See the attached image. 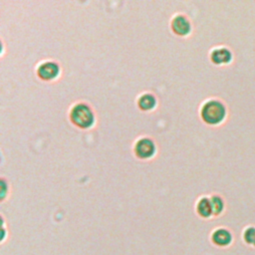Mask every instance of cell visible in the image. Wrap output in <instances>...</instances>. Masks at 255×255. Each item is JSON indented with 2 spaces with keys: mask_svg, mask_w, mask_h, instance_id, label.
Here are the masks:
<instances>
[{
  "mask_svg": "<svg viewBox=\"0 0 255 255\" xmlns=\"http://www.w3.org/2000/svg\"><path fill=\"white\" fill-rule=\"evenodd\" d=\"M226 116L224 105L216 100L205 103L201 109V117L203 121L209 125H217L221 123Z\"/></svg>",
  "mask_w": 255,
  "mask_h": 255,
  "instance_id": "obj_1",
  "label": "cell"
},
{
  "mask_svg": "<svg viewBox=\"0 0 255 255\" xmlns=\"http://www.w3.org/2000/svg\"><path fill=\"white\" fill-rule=\"evenodd\" d=\"M71 119L80 128H89L94 121V116L89 107L84 104L75 106L71 113Z\"/></svg>",
  "mask_w": 255,
  "mask_h": 255,
  "instance_id": "obj_2",
  "label": "cell"
},
{
  "mask_svg": "<svg viewBox=\"0 0 255 255\" xmlns=\"http://www.w3.org/2000/svg\"><path fill=\"white\" fill-rule=\"evenodd\" d=\"M234 237L232 232L224 227H219L213 230L211 234V242L220 248H227L233 243Z\"/></svg>",
  "mask_w": 255,
  "mask_h": 255,
  "instance_id": "obj_3",
  "label": "cell"
},
{
  "mask_svg": "<svg viewBox=\"0 0 255 255\" xmlns=\"http://www.w3.org/2000/svg\"><path fill=\"white\" fill-rule=\"evenodd\" d=\"M135 153L140 158H146L153 154L154 152V145L151 140L147 138H142L138 140L134 147Z\"/></svg>",
  "mask_w": 255,
  "mask_h": 255,
  "instance_id": "obj_4",
  "label": "cell"
},
{
  "mask_svg": "<svg viewBox=\"0 0 255 255\" xmlns=\"http://www.w3.org/2000/svg\"><path fill=\"white\" fill-rule=\"evenodd\" d=\"M58 72L59 67L57 66V64L52 62L44 63L38 69V75L43 80H52L58 75Z\"/></svg>",
  "mask_w": 255,
  "mask_h": 255,
  "instance_id": "obj_5",
  "label": "cell"
},
{
  "mask_svg": "<svg viewBox=\"0 0 255 255\" xmlns=\"http://www.w3.org/2000/svg\"><path fill=\"white\" fill-rule=\"evenodd\" d=\"M232 59V54L227 48H217L211 53V61L215 64H228Z\"/></svg>",
  "mask_w": 255,
  "mask_h": 255,
  "instance_id": "obj_6",
  "label": "cell"
},
{
  "mask_svg": "<svg viewBox=\"0 0 255 255\" xmlns=\"http://www.w3.org/2000/svg\"><path fill=\"white\" fill-rule=\"evenodd\" d=\"M172 29L178 35H185L190 30V24L185 17L179 15L173 19Z\"/></svg>",
  "mask_w": 255,
  "mask_h": 255,
  "instance_id": "obj_7",
  "label": "cell"
},
{
  "mask_svg": "<svg viewBox=\"0 0 255 255\" xmlns=\"http://www.w3.org/2000/svg\"><path fill=\"white\" fill-rule=\"evenodd\" d=\"M197 213L203 218H209L213 215L210 198L202 197L197 203Z\"/></svg>",
  "mask_w": 255,
  "mask_h": 255,
  "instance_id": "obj_8",
  "label": "cell"
},
{
  "mask_svg": "<svg viewBox=\"0 0 255 255\" xmlns=\"http://www.w3.org/2000/svg\"><path fill=\"white\" fill-rule=\"evenodd\" d=\"M242 240L247 246L255 249V225H249L244 228L242 232Z\"/></svg>",
  "mask_w": 255,
  "mask_h": 255,
  "instance_id": "obj_9",
  "label": "cell"
},
{
  "mask_svg": "<svg viewBox=\"0 0 255 255\" xmlns=\"http://www.w3.org/2000/svg\"><path fill=\"white\" fill-rule=\"evenodd\" d=\"M210 202H211V206H212L213 215H215V216L220 215L224 210V201H223L222 197L219 195H212L210 197Z\"/></svg>",
  "mask_w": 255,
  "mask_h": 255,
  "instance_id": "obj_10",
  "label": "cell"
},
{
  "mask_svg": "<svg viewBox=\"0 0 255 255\" xmlns=\"http://www.w3.org/2000/svg\"><path fill=\"white\" fill-rule=\"evenodd\" d=\"M154 104H155V100H154L153 96H151L149 94L141 96L138 100V106L142 110H150L153 108Z\"/></svg>",
  "mask_w": 255,
  "mask_h": 255,
  "instance_id": "obj_11",
  "label": "cell"
}]
</instances>
